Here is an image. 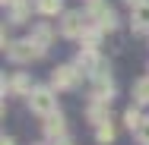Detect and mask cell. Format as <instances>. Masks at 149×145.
Returning a JSON list of instances; mask_svg holds the SVG:
<instances>
[{
  "label": "cell",
  "mask_w": 149,
  "mask_h": 145,
  "mask_svg": "<svg viewBox=\"0 0 149 145\" xmlns=\"http://www.w3.org/2000/svg\"><path fill=\"white\" fill-rule=\"evenodd\" d=\"M29 107L35 111V114H41V117H51V114H57V98H54L51 88L35 85L32 95H29Z\"/></svg>",
  "instance_id": "cell-1"
},
{
  "label": "cell",
  "mask_w": 149,
  "mask_h": 145,
  "mask_svg": "<svg viewBox=\"0 0 149 145\" xmlns=\"http://www.w3.org/2000/svg\"><path fill=\"white\" fill-rule=\"evenodd\" d=\"M89 16L83 13H63V22H60V35L63 38H83V32L89 29Z\"/></svg>",
  "instance_id": "cell-2"
},
{
  "label": "cell",
  "mask_w": 149,
  "mask_h": 145,
  "mask_svg": "<svg viewBox=\"0 0 149 145\" xmlns=\"http://www.w3.org/2000/svg\"><path fill=\"white\" fill-rule=\"evenodd\" d=\"M6 54H10V60H13V63H29L32 57H41V51L32 44V38H26V41H10Z\"/></svg>",
  "instance_id": "cell-3"
},
{
  "label": "cell",
  "mask_w": 149,
  "mask_h": 145,
  "mask_svg": "<svg viewBox=\"0 0 149 145\" xmlns=\"http://www.w3.org/2000/svg\"><path fill=\"white\" fill-rule=\"evenodd\" d=\"M79 76H83L79 66H76V63H73V66L67 63V66H57V69L51 73V85L54 88H73L76 82H79Z\"/></svg>",
  "instance_id": "cell-4"
},
{
  "label": "cell",
  "mask_w": 149,
  "mask_h": 145,
  "mask_svg": "<svg viewBox=\"0 0 149 145\" xmlns=\"http://www.w3.org/2000/svg\"><path fill=\"white\" fill-rule=\"evenodd\" d=\"M95 82H92V101H108L111 104V98H114V82H111V76L102 69L98 76H92Z\"/></svg>",
  "instance_id": "cell-5"
},
{
  "label": "cell",
  "mask_w": 149,
  "mask_h": 145,
  "mask_svg": "<svg viewBox=\"0 0 149 145\" xmlns=\"http://www.w3.org/2000/svg\"><path fill=\"white\" fill-rule=\"evenodd\" d=\"M32 88H35V85L29 82V76H26V73H16L10 82L3 79V95H6V91H10V95H32Z\"/></svg>",
  "instance_id": "cell-6"
},
{
  "label": "cell",
  "mask_w": 149,
  "mask_h": 145,
  "mask_svg": "<svg viewBox=\"0 0 149 145\" xmlns=\"http://www.w3.org/2000/svg\"><path fill=\"white\" fill-rule=\"evenodd\" d=\"M45 136L51 139V142H57V139H63L67 136V126H63V117L57 114H51V117H45Z\"/></svg>",
  "instance_id": "cell-7"
},
{
  "label": "cell",
  "mask_w": 149,
  "mask_h": 145,
  "mask_svg": "<svg viewBox=\"0 0 149 145\" xmlns=\"http://www.w3.org/2000/svg\"><path fill=\"white\" fill-rule=\"evenodd\" d=\"M130 25L136 35H146L149 32V0H143L140 6H133V19H130Z\"/></svg>",
  "instance_id": "cell-8"
},
{
  "label": "cell",
  "mask_w": 149,
  "mask_h": 145,
  "mask_svg": "<svg viewBox=\"0 0 149 145\" xmlns=\"http://www.w3.org/2000/svg\"><path fill=\"white\" fill-rule=\"evenodd\" d=\"M51 41H54V32L48 29V25H45V22H41V25H35V29H32V44H35V47H38V51H41V54H45V51H48V47H51Z\"/></svg>",
  "instance_id": "cell-9"
},
{
  "label": "cell",
  "mask_w": 149,
  "mask_h": 145,
  "mask_svg": "<svg viewBox=\"0 0 149 145\" xmlns=\"http://www.w3.org/2000/svg\"><path fill=\"white\" fill-rule=\"evenodd\" d=\"M108 107H111L108 101H92V104H89V111H86L89 123H95V126H98V123H105V120H108Z\"/></svg>",
  "instance_id": "cell-10"
},
{
  "label": "cell",
  "mask_w": 149,
  "mask_h": 145,
  "mask_svg": "<svg viewBox=\"0 0 149 145\" xmlns=\"http://www.w3.org/2000/svg\"><path fill=\"white\" fill-rule=\"evenodd\" d=\"M114 136H118V129H114L111 117H108L105 123H98V126H95V139H98L102 145H111V142H114Z\"/></svg>",
  "instance_id": "cell-11"
},
{
  "label": "cell",
  "mask_w": 149,
  "mask_h": 145,
  "mask_svg": "<svg viewBox=\"0 0 149 145\" xmlns=\"http://www.w3.org/2000/svg\"><path fill=\"white\" fill-rule=\"evenodd\" d=\"M102 35H105V32L98 29L95 22H89V29L83 32V38H79V41H83V47H98V41H102Z\"/></svg>",
  "instance_id": "cell-12"
},
{
  "label": "cell",
  "mask_w": 149,
  "mask_h": 145,
  "mask_svg": "<svg viewBox=\"0 0 149 145\" xmlns=\"http://www.w3.org/2000/svg\"><path fill=\"white\" fill-rule=\"evenodd\" d=\"M35 10L41 16H57L60 10H63V0H35Z\"/></svg>",
  "instance_id": "cell-13"
},
{
  "label": "cell",
  "mask_w": 149,
  "mask_h": 145,
  "mask_svg": "<svg viewBox=\"0 0 149 145\" xmlns=\"http://www.w3.org/2000/svg\"><path fill=\"white\" fill-rule=\"evenodd\" d=\"M133 98H136V104H149V76L133 82Z\"/></svg>",
  "instance_id": "cell-14"
},
{
  "label": "cell",
  "mask_w": 149,
  "mask_h": 145,
  "mask_svg": "<svg viewBox=\"0 0 149 145\" xmlns=\"http://www.w3.org/2000/svg\"><path fill=\"white\" fill-rule=\"evenodd\" d=\"M143 120H146V117L140 114L136 107H127V111H124V123H127V129H130V133H136V129L143 126Z\"/></svg>",
  "instance_id": "cell-15"
},
{
  "label": "cell",
  "mask_w": 149,
  "mask_h": 145,
  "mask_svg": "<svg viewBox=\"0 0 149 145\" xmlns=\"http://www.w3.org/2000/svg\"><path fill=\"white\" fill-rule=\"evenodd\" d=\"M13 13H10V22L13 25H22L26 22V16H29V3H16V6H10Z\"/></svg>",
  "instance_id": "cell-16"
},
{
  "label": "cell",
  "mask_w": 149,
  "mask_h": 145,
  "mask_svg": "<svg viewBox=\"0 0 149 145\" xmlns=\"http://www.w3.org/2000/svg\"><path fill=\"white\" fill-rule=\"evenodd\" d=\"M136 142H140V145H149V117L143 120V126L136 129Z\"/></svg>",
  "instance_id": "cell-17"
},
{
  "label": "cell",
  "mask_w": 149,
  "mask_h": 145,
  "mask_svg": "<svg viewBox=\"0 0 149 145\" xmlns=\"http://www.w3.org/2000/svg\"><path fill=\"white\" fill-rule=\"evenodd\" d=\"M54 145H73V139H67V136H63V139H57Z\"/></svg>",
  "instance_id": "cell-18"
},
{
  "label": "cell",
  "mask_w": 149,
  "mask_h": 145,
  "mask_svg": "<svg viewBox=\"0 0 149 145\" xmlns=\"http://www.w3.org/2000/svg\"><path fill=\"white\" fill-rule=\"evenodd\" d=\"M127 3H130V6H140V3H143V0H127Z\"/></svg>",
  "instance_id": "cell-19"
},
{
  "label": "cell",
  "mask_w": 149,
  "mask_h": 145,
  "mask_svg": "<svg viewBox=\"0 0 149 145\" xmlns=\"http://www.w3.org/2000/svg\"><path fill=\"white\" fill-rule=\"evenodd\" d=\"M0 145H13V139H6V136H3V142H0Z\"/></svg>",
  "instance_id": "cell-20"
},
{
  "label": "cell",
  "mask_w": 149,
  "mask_h": 145,
  "mask_svg": "<svg viewBox=\"0 0 149 145\" xmlns=\"http://www.w3.org/2000/svg\"><path fill=\"white\" fill-rule=\"evenodd\" d=\"M38 145H45V142H38Z\"/></svg>",
  "instance_id": "cell-21"
}]
</instances>
